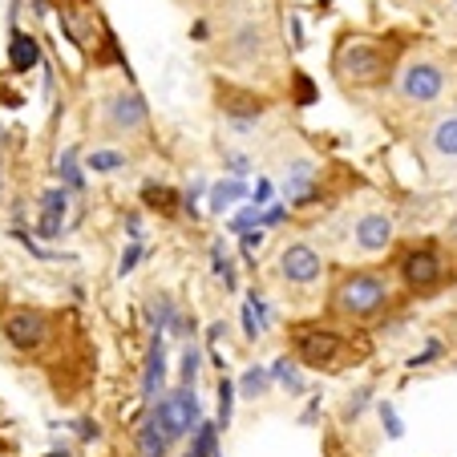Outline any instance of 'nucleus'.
I'll use <instances>...</instances> for the list:
<instances>
[{
  "instance_id": "6ab92c4d",
  "label": "nucleus",
  "mask_w": 457,
  "mask_h": 457,
  "mask_svg": "<svg viewBox=\"0 0 457 457\" xmlns=\"http://www.w3.org/2000/svg\"><path fill=\"white\" fill-rule=\"evenodd\" d=\"M268 385H271L268 369H259V364H251V369L243 372V380H239V393H243L247 401H259L263 393H268Z\"/></svg>"
},
{
  "instance_id": "9d476101",
  "label": "nucleus",
  "mask_w": 457,
  "mask_h": 457,
  "mask_svg": "<svg viewBox=\"0 0 457 457\" xmlns=\"http://www.w3.org/2000/svg\"><path fill=\"white\" fill-rule=\"evenodd\" d=\"M219 110H223L227 126L239 129V134H251V129L259 126V118H263V110H268V102L255 94H247V89L239 86H223V94H219Z\"/></svg>"
},
{
  "instance_id": "c756f323",
  "label": "nucleus",
  "mask_w": 457,
  "mask_h": 457,
  "mask_svg": "<svg viewBox=\"0 0 457 457\" xmlns=\"http://www.w3.org/2000/svg\"><path fill=\"white\" fill-rule=\"evenodd\" d=\"M437 356H441V340H433V345H429V348H425V353H421V356H413V361H409V364H413V369H421V364L437 361Z\"/></svg>"
},
{
  "instance_id": "9b49d317",
  "label": "nucleus",
  "mask_w": 457,
  "mask_h": 457,
  "mask_svg": "<svg viewBox=\"0 0 457 457\" xmlns=\"http://www.w3.org/2000/svg\"><path fill=\"white\" fill-rule=\"evenodd\" d=\"M401 279H405L413 292H433L445 279V263L433 247H413L405 259H401Z\"/></svg>"
},
{
  "instance_id": "20e7f679",
  "label": "nucleus",
  "mask_w": 457,
  "mask_h": 457,
  "mask_svg": "<svg viewBox=\"0 0 457 457\" xmlns=\"http://www.w3.org/2000/svg\"><path fill=\"white\" fill-rule=\"evenodd\" d=\"M150 417L158 421V429L166 433L170 441H182L187 433H195V425L203 421V409H199V397H195V388H174V393H162L158 405L150 409Z\"/></svg>"
},
{
  "instance_id": "6e6552de",
  "label": "nucleus",
  "mask_w": 457,
  "mask_h": 457,
  "mask_svg": "<svg viewBox=\"0 0 457 457\" xmlns=\"http://www.w3.org/2000/svg\"><path fill=\"white\" fill-rule=\"evenodd\" d=\"M279 276H284L287 284H295V287H308V284H316V279L324 276V259H320V251L312 247V243L295 239V243H287V247L279 251Z\"/></svg>"
},
{
  "instance_id": "7ed1b4c3",
  "label": "nucleus",
  "mask_w": 457,
  "mask_h": 457,
  "mask_svg": "<svg viewBox=\"0 0 457 457\" xmlns=\"http://www.w3.org/2000/svg\"><path fill=\"white\" fill-rule=\"evenodd\" d=\"M449 86V73L441 61H433L429 53H413L405 57V65L393 78V94H397L401 105H413V110H425V105L441 102Z\"/></svg>"
},
{
  "instance_id": "39448f33",
  "label": "nucleus",
  "mask_w": 457,
  "mask_h": 457,
  "mask_svg": "<svg viewBox=\"0 0 457 457\" xmlns=\"http://www.w3.org/2000/svg\"><path fill=\"white\" fill-rule=\"evenodd\" d=\"M102 121L113 134H142L146 129V102L138 89H113L102 105Z\"/></svg>"
},
{
  "instance_id": "aec40b11",
  "label": "nucleus",
  "mask_w": 457,
  "mask_h": 457,
  "mask_svg": "<svg viewBox=\"0 0 457 457\" xmlns=\"http://www.w3.org/2000/svg\"><path fill=\"white\" fill-rule=\"evenodd\" d=\"M268 377L276 380V385H284L287 393H303V380H300V372H295V364L287 361V356H279L276 364L268 369Z\"/></svg>"
},
{
  "instance_id": "0eeeda50",
  "label": "nucleus",
  "mask_w": 457,
  "mask_h": 457,
  "mask_svg": "<svg viewBox=\"0 0 457 457\" xmlns=\"http://www.w3.org/2000/svg\"><path fill=\"white\" fill-rule=\"evenodd\" d=\"M425 158L437 170H457V110H445L425 129Z\"/></svg>"
},
{
  "instance_id": "bb28decb",
  "label": "nucleus",
  "mask_w": 457,
  "mask_h": 457,
  "mask_svg": "<svg viewBox=\"0 0 457 457\" xmlns=\"http://www.w3.org/2000/svg\"><path fill=\"white\" fill-rule=\"evenodd\" d=\"M61 174H65V187L70 190H81V174L73 166V154H61Z\"/></svg>"
},
{
  "instance_id": "1a4fd4ad",
  "label": "nucleus",
  "mask_w": 457,
  "mask_h": 457,
  "mask_svg": "<svg viewBox=\"0 0 457 457\" xmlns=\"http://www.w3.org/2000/svg\"><path fill=\"white\" fill-rule=\"evenodd\" d=\"M4 337H9V345L21 348V353H37V348L49 340V320L37 308H12L9 316H4Z\"/></svg>"
},
{
  "instance_id": "cd10ccee",
  "label": "nucleus",
  "mask_w": 457,
  "mask_h": 457,
  "mask_svg": "<svg viewBox=\"0 0 457 457\" xmlns=\"http://www.w3.org/2000/svg\"><path fill=\"white\" fill-rule=\"evenodd\" d=\"M364 405H369V388H361L356 397H348V405H345V421H356V417L364 413Z\"/></svg>"
},
{
  "instance_id": "f8f14e48",
  "label": "nucleus",
  "mask_w": 457,
  "mask_h": 457,
  "mask_svg": "<svg viewBox=\"0 0 457 457\" xmlns=\"http://www.w3.org/2000/svg\"><path fill=\"white\" fill-rule=\"evenodd\" d=\"M393 235H397V219L388 215V211H369V215L356 219L353 243L364 255H380V251L393 247Z\"/></svg>"
},
{
  "instance_id": "f257e3e1",
  "label": "nucleus",
  "mask_w": 457,
  "mask_h": 457,
  "mask_svg": "<svg viewBox=\"0 0 457 457\" xmlns=\"http://www.w3.org/2000/svg\"><path fill=\"white\" fill-rule=\"evenodd\" d=\"M388 300H393V279H388V271L361 268V271L340 276L337 292H332V312L345 320H372L388 308Z\"/></svg>"
},
{
  "instance_id": "5701e85b",
  "label": "nucleus",
  "mask_w": 457,
  "mask_h": 457,
  "mask_svg": "<svg viewBox=\"0 0 457 457\" xmlns=\"http://www.w3.org/2000/svg\"><path fill=\"white\" fill-rule=\"evenodd\" d=\"M377 413H380V425H385V433H388V437H393V441H401V437H405V425H401L397 409L388 405V401H380V409H377Z\"/></svg>"
},
{
  "instance_id": "dca6fc26",
  "label": "nucleus",
  "mask_w": 457,
  "mask_h": 457,
  "mask_svg": "<svg viewBox=\"0 0 457 457\" xmlns=\"http://www.w3.org/2000/svg\"><path fill=\"white\" fill-rule=\"evenodd\" d=\"M170 445H174V441L158 429L154 417H146V421H142V429H138V453L142 457H170Z\"/></svg>"
},
{
  "instance_id": "7c9ffc66",
  "label": "nucleus",
  "mask_w": 457,
  "mask_h": 457,
  "mask_svg": "<svg viewBox=\"0 0 457 457\" xmlns=\"http://www.w3.org/2000/svg\"><path fill=\"white\" fill-rule=\"evenodd\" d=\"M251 223H259V211H243V215H239V219H235V223H231V227H235V231H247V227H251Z\"/></svg>"
},
{
  "instance_id": "b1692460",
  "label": "nucleus",
  "mask_w": 457,
  "mask_h": 457,
  "mask_svg": "<svg viewBox=\"0 0 457 457\" xmlns=\"http://www.w3.org/2000/svg\"><path fill=\"white\" fill-rule=\"evenodd\" d=\"M231 405H235V385L223 377L219 380V425H223V429L231 425Z\"/></svg>"
},
{
  "instance_id": "412c9836",
  "label": "nucleus",
  "mask_w": 457,
  "mask_h": 457,
  "mask_svg": "<svg viewBox=\"0 0 457 457\" xmlns=\"http://www.w3.org/2000/svg\"><path fill=\"white\" fill-rule=\"evenodd\" d=\"M243 195H247V187H243L239 179H223V182H215V190H211V207H215V211H223L227 203L243 199Z\"/></svg>"
},
{
  "instance_id": "423d86ee",
  "label": "nucleus",
  "mask_w": 457,
  "mask_h": 457,
  "mask_svg": "<svg viewBox=\"0 0 457 457\" xmlns=\"http://www.w3.org/2000/svg\"><path fill=\"white\" fill-rule=\"evenodd\" d=\"M295 356L308 369H337L345 361V340L324 328H303V332H295Z\"/></svg>"
},
{
  "instance_id": "a211bd4d",
  "label": "nucleus",
  "mask_w": 457,
  "mask_h": 457,
  "mask_svg": "<svg viewBox=\"0 0 457 457\" xmlns=\"http://www.w3.org/2000/svg\"><path fill=\"white\" fill-rule=\"evenodd\" d=\"M86 166L94 174H113V170H121V166H126V150L102 146V150H94V154H86Z\"/></svg>"
},
{
  "instance_id": "393cba45",
  "label": "nucleus",
  "mask_w": 457,
  "mask_h": 457,
  "mask_svg": "<svg viewBox=\"0 0 457 457\" xmlns=\"http://www.w3.org/2000/svg\"><path fill=\"white\" fill-rule=\"evenodd\" d=\"M195 380H199V348L190 345L187 353H182V385L195 388Z\"/></svg>"
},
{
  "instance_id": "4be33fe9",
  "label": "nucleus",
  "mask_w": 457,
  "mask_h": 457,
  "mask_svg": "<svg viewBox=\"0 0 457 457\" xmlns=\"http://www.w3.org/2000/svg\"><path fill=\"white\" fill-rule=\"evenodd\" d=\"M41 211H49V215H65V211H70V190H61V187L45 190V195H41Z\"/></svg>"
},
{
  "instance_id": "ddd939ff",
  "label": "nucleus",
  "mask_w": 457,
  "mask_h": 457,
  "mask_svg": "<svg viewBox=\"0 0 457 457\" xmlns=\"http://www.w3.org/2000/svg\"><path fill=\"white\" fill-rule=\"evenodd\" d=\"M268 53V29L255 25V21H243L231 37H227V61L231 65H251Z\"/></svg>"
},
{
  "instance_id": "c85d7f7f",
  "label": "nucleus",
  "mask_w": 457,
  "mask_h": 457,
  "mask_svg": "<svg viewBox=\"0 0 457 457\" xmlns=\"http://www.w3.org/2000/svg\"><path fill=\"white\" fill-rule=\"evenodd\" d=\"M138 259H142V247H138V243H129L126 255H121V263H118V271H121V276H129V271L138 268Z\"/></svg>"
},
{
  "instance_id": "72a5a7b5",
  "label": "nucleus",
  "mask_w": 457,
  "mask_h": 457,
  "mask_svg": "<svg viewBox=\"0 0 457 457\" xmlns=\"http://www.w3.org/2000/svg\"><path fill=\"white\" fill-rule=\"evenodd\" d=\"M449 4H453V12H457V0H449Z\"/></svg>"
},
{
  "instance_id": "a878e982",
  "label": "nucleus",
  "mask_w": 457,
  "mask_h": 457,
  "mask_svg": "<svg viewBox=\"0 0 457 457\" xmlns=\"http://www.w3.org/2000/svg\"><path fill=\"white\" fill-rule=\"evenodd\" d=\"M61 219H65V215H49V211H41V223H37V231H41L45 239H57V235H61Z\"/></svg>"
},
{
  "instance_id": "2eb2a0df",
  "label": "nucleus",
  "mask_w": 457,
  "mask_h": 457,
  "mask_svg": "<svg viewBox=\"0 0 457 457\" xmlns=\"http://www.w3.org/2000/svg\"><path fill=\"white\" fill-rule=\"evenodd\" d=\"M162 377H166V345H162V332L154 337L150 345V356H146V377H142V393L154 397L158 388H162Z\"/></svg>"
},
{
  "instance_id": "f03ea898",
  "label": "nucleus",
  "mask_w": 457,
  "mask_h": 457,
  "mask_svg": "<svg viewBox=\"0 0 457 457\" xmlns=\"http://www.w3.org/2000/svg\"><path fill=\"white\" fill-rule=\"evenodd\" d=\"M332 73L345 89L353 86H380L388 78V53L385 45L369 41V37H345L332 57Z\"/></svg>"
},
{
  "instance_id": "473e14b6",
  "label": "nucleus",
  "mask_w": 457,
  "mask_h": 457,
  "mask_svg": "<svg viewBox=\"0 0 457 457\" xmlns=\"http://www.w3.org/2000/svg\"><path fill=\"white\" fill-rule=\"evenodd\" d=\"M81 437H86V441H89V437H97V425H89V421H81Z\"/></svg>"
},
{
  "instance_id": "2f4dec72",
  "label": "nucleus",
  "mask_w": 457,
  "mask_h": 457,
  "mask_svg": "<svg viewBox=\"0 0 457 457\" xmlns=\"http://www.w3.org/2000/svg\"><path fill=\"white\" fill-rule=\"evenodd\" d=\"M271 199V182H259V190H255V203H268Z\"/></svg>"
},
{
  "instance_id": "4468645a",
  "label": "nucleus",
  "mask_w": 457,
  "mask_h": 457,
  "mask_svg": "<svg viewBox=\"0 0 457 457\" xmlns=\"http://www.w3.org/2000/svg\"><path fill=\"white\" fill-rule=\"evenodd\" d=\"M312 187H316V166L308 158H292L284 166V195L292 203H303V199H312Z\"/></svg>"
},
{
  "instance_id": "f3484780",
  "label": "nucleus",
  "mask_w": 457,
  "mask_h": 457,
  "mask_svg": "<svg viewBox=\"0 0 457 457\" xmlns=\"http://www.w3.org/2000/svg\"><path fill=\"white\" fill-rule=\"evenodd\" d=\"M9 61H12V70L17 73H29L41 61V45H37V37L29 33H17L12 37V49H9Z\"/></svg>"
}]
</instances>
